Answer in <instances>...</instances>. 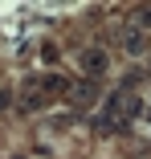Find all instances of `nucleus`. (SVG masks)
I'll list each match as a JSON object with an SVG mask.
<instances>
[{
    "label": "nucleus",
    "mask_w": 151,
    "mask_h": 159,
    "mask_svg": "<svg viewBox=\"0 0 151 159\" xmlns=\"http://www.w3.org/2000/svg\"><path fill=\"white\" fill-rule=\"evenodd\" d=\"M78 66H82V74H86L90 82H94V78H102V74L110 70V53H106V49H98V45H90V49H82Z\"/></svg>",
    "instance_id": "1"
},
{
    "label": "nucleus",
    "mask_w": 151,
    "mask_h": 159,
    "mask_svg": "<svg viewBox=\"0 0 151 159\" xmlns=\"http://www.w3.org/2000/svg\"><path fill=\"white\" fill-rule=\"evenodd\" d=\"M37 86H41L45 94H66V90H74L62 74H45V78H37Z\"/></svg>",
    "instance_id": "2"
},
{
    "label": "nucleus",
    "mask_w": 151,
    "mask_h": 159,
    "mask_svg": "<svg viewBox=\"0 0 151 159\" xmlns=\"http://www.w3.org/2000/svg\"><path fill=\"white\" fill-rule=\"evenodd\" d=\"M123 49L139 57V53H147V37L139 33V29H127V33H123Z\"/></svg>",
    "instance_id": "3"
},
{
    "label": "nucleus",
    "mask_w": 151,
    "mask_h": 159,
    "mask_svg": "<svg viewBox=\"0 0 151 159\" xmlns=\"http://www.w3.org/2000/svg\"><path fill=\"white\" fill-rule=\"evenodd\" d=\"M94 94H98L94 82H82V86H74V102L78 106H94Z\"/></svg>",
    "instance_id": "4"
},
{
    "label": "nucleus",
    "mask_w": 151,
    "mask_h": 159,
    "mask_svg": "<svg viewBox=\"0 0 151 159\" xmlns=\"http://www.w3.org/2000/svg\"><path fill=\"white\" fill-rule=\"evenodd\" d=\"M139 20H143V25H151V8H143V12H139Z\"/></svg>",
    "instance_id": "5"
},
{
    "label": "nucleus",
    "mask_w": 151,
    "mask_h": 159,
    "mask_svg": "<svg viewBox=\"0 0 151 159\" xmlns=\"http://www.w3.org/2000/svg\"><path fill=\"white\" fill-rule=\"evenodd\" d=\"M147 70H151V53H147Z\"/></svg>",
    "instance_id": "6"
},
{
    "label": "nucleus",
    "mask_w": 151,
    "mask_h": 159,
    "mask_svg": "<svg viewBox=\"0 0 151 159\" xmlns=\"http://www.w3.org/2000/svg\"><path fill=\"white\" fill-rule=\"evenodd\" d=\"M147 118H151V102H147Z\"/></svg>",
    "instance_id": "7"
}]
</instances>
